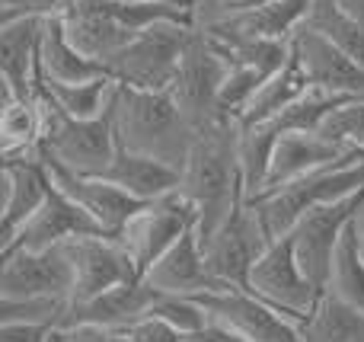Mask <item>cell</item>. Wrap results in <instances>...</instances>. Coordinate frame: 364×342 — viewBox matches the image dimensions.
<instances>
[{
  "label": "cell",
  "instance_id": "cell-33",
  "mask_svg": "<svg viewBox=\"0 0 364 342\" xmlns=\"http://www.w3.org/2000/svg\"><path fill=\"white\" fill-rule=\"evenodd\" d=\"M342 100H348V96L329 93V90H320V87H307L294 102H288V106L269 122L278 132H316L320 122L326 119Z\"/></svg>",
  "mask_w": 364,
  "mask_h": 342
},
{
  "label": "cell",
  "instance_id": "cell-9",
  "mask_svg": "<svg viewBox=\"0 0 364 342\" xmlns=\"http://www.w3.org/2000/svg\"><path fill=\"white\" fill-rule=\"evenodd\" d=\"M198 240L211 279L220 282V285L246 288L252 266L262 256V250L272 243V237L265 230L262 218L256 215V208L250 202H243L218 230H211L208 237H198Z\"/></svg>",
  "mask_w": 364,
  "mask_h": 342
},
{
  "label": "cell",
  "instance_id": "cell-30",
  "mask_svg": "<svg viewBox=\"0 0 364 342\" xmlns=\"http://www.w3.org/2000/svg\"><path fill=\"white\" fill-rule=\"evenodd\" d=\"M36 87H42L58 106L74 119H96L112 106V96L119 80L115 77H96V80L83 83H58V80H36Z\"/></svg>",
  "mask_w": 364,
  "mask_h": 342
},
{
  "label": "cell",
  "instance_id": "cell-22",
  "mask_svg": "<svg viewBox=\"0 0 364 342\" xmlns=\"http://www.w3.org/2000/svg\"><path fill=\"white\" fill-rule=\"evenodd\" d=\"M45 16H19L0 23V83L4 96H32L38 70V36Z\"/></svg>",
  "mask_w": 364,
  "mask_h": 342
},
{
  "label": "cell",
  "instance_id": "cell-28",
  "mask_svg": "<svg viewBox=\"0 0 364 342\" xmlns=\"http://www.w3.org/2000/svg\"><path fill=\"white\" fill-rule=\"evenodd\" d=\"M307 74H304L301 61L294 58V51L288 55V61H284L282 70H275L272 77H265L262 87L256 90V96L250 100V106H246L243 119H240V125H252V122H269L275 119L278 112H282L288 102H294L297 96L307 90Z\"/></svg>",
  "mask_w": 364,
  "mask_h": 342
},
{
  "label": "cell",
  "instance_id": "cell-26",
  "mask_svg": "<svg viewBox=\"0 0 364 342\" xmlns=\"http://www.w3.org/2000/svg\"><path fill=\"white\" fill-rule=\"evenodd\" d=\"M297 330L301 342H364V311L323 292Z\"/></svg>",
  "mask_w": 364,
  "mask_h": 342
},
{
  "label": "cell",
  "instance_id": "cell-7",
  "mask_svg": "<svg viewBox=\"0 0 364 342\" xmlns=\"http://www.w3.org/2000/svg\"><path fill=\"white\" fill-rule=\"evenodd\" d=\"M246 288H250L252 294H259L262 301H269V304L275 307V311H282L288 320H294L297 326L304 324V317L314 311L323 294L320 288L304 275L291 234L275 237V240L262 250V256L256 260V266H252V272H250Z\"/></svg>",
  "mask_w": 364,
  "mask_h": 342
},
{
  "label": "cell",
  "instance_id": "cell-24",
  "mask_svg": "<svg viewBox=\"0 0 364 342\" xmlns=\"http://www.w3.org/2000/svg\"><path fill=\"white\" fill-rule=\"evenodd\" d=\"M109 183H115L119 189H125L132 198L138 202H154V198H164L170 192L179 189L182 183V170L164 164L157 157H147V154H134L119 147L109 164V170L102 173Z\"/></svg>",
  "mask_w": 364,
  "mask_h": 342
},
{
  "label": "cell",
  "instance_id": "cell-1",
  "mask_svg": "<svg viewBox=\"0 0 364 342\" xmlns=\"http://www.w3.org/2000/svg\"><path fill=\"white\" fill-rule=\"evenodd\" d=\"M240 122L211 119L198 128L188 160L182 166L179 189L195 205V230L208 237L246 202L240 173Z\"/></svg>",
  "mask_w": 364,
  "mask_h": 342
},
{
  "label": "cell",
  "instance_id": "cell-18",
  "mask_svg": "<svg viewBox=\"0 0 364 342\" xmlns=\"http://www.w3.org/2000/svg\"><path fill=\"white\" fill-rule=\"evenodd\" d=\"M352 157H361V154L342 151V147H336L333 141H326L316 132H282L275 141V154H272V170H269L265 192L282 189V186L294 183V179L307 176V173H316L323 166H336Z\"/></svg>",
  "mask_w": 364,
  "mask_h": 342
},
{
  "label": "cell",
  "instance_id": "cell-10",
  "mask_svg": "<svg viewBox=\"0 0 364 342\" xmlns=\"http://www.w3.org/2000/svg\"><path fill=\"white\" fill-rule=\"evenodd\" d=\"M361 202H364V189L336 198V202L316 205V208L304 211L294 228L288 230L291 240H294V253H297V262H301L304 275H307L320 292L326 288L336 247H339L346 228L352 224V218L358 215Z\"/></svg>",
  "mask_w": 364,
  "mask_h": 342
},
{
  "label": "cell",
  "instance_id": "cell-23",
  "mask_svg": "<svg viewBox=\"0 0 364 342\" xmlns=\"http://www.w3.org/2000/svg\"><path fill=\"white\" fill-rule=\"evenodd\" d=\"M106 64L87 58L74 42L68 38L61 23V13L45 16L42 36H38V70L36 80H58V83H83L106 77Z\"/></svg>",
  "mask_w": 364,
  "mask_h": 342
},
{
  "label": "cell",
  "instance_id": "cell-29",
  "mask_svg": "<svg viewBox=\"0 0 364 342\" xmlns=\"http://www.w3.org/2000/svg\"><path fill=\"white\" fill-rule=\"evenodd\" d=\"M278 134H282V132H278L272 122H252V125H240L237 154H240V173H243L246 198H256V196H262V192H265L269 170H272V154H275Z\"/></svg>",
  "mask_w": 364,
  "mask_h": 342
},
{
  "label": "cell",
  "instance_id": "cell-39",
  "mask_svg": "<svg viewBox=\"0 0 364 342\" xmlns=\"http://www.w3.org/2000/svg\"><path fill=\"white\" fill-rule=\"evenodd\" d=\"M51 342H132L122 330L100 324H74V326H55Z\"/></svg>",
  "mask_w": 364,
  "mask_h": 342
},
{
  "label": "cell",
  "instance_id": "cell-8",
  "mask_svg": "<svg viewBox=\"0 0 364 342\" xmlns=\"http://www.w3.org/2000/svg\"><path fill=\"white\" fill-rule=\"evenodd\" d=\"M195 228V205L186 198V192L176 189L164 198L144 202L115 234V240L125 247V253L134 260L141 279L144 272L179 240L186 230Z\"/></svg>",
  "mask_w": 364,
  "mask_h": 342
},
{
  "label": "cell",
  "instance_id": "cell-38",
  "mask_svg": "<svg viewBox=\"0 0 364 342\" xmlns=\"http://www.w3.org/2000/svg\"><path fill=\"white\" fill-rule=\"evenodd\" d=\"M122 333L132 342H182V336H186V333H179L176 326H170L166 320L154 317V314L132 320L128 326H122Z\"/></svg>",
  "mask_w": 364,
  "mask_h": 342
},
{
  "label": "cell",
  "instance_id": "cell-2",
  "mask_svg": "<svg viewBox=\"0 0 364 342\" xmlns=\"http://www.w3.org/2000/svg\"><path fill=\"white\" fill-rule=\"evenodd\" d=\"M112 125L119 147L147 154L182 170L198 128L186 119L170 90H138L119 83L112 96Z\"/></svg>",
  "mask_w": 364,
  "mask_h": 342
},
{
  "label": "cell",
  "instance_id": "cell-5",
  "mask_svg": "<svg viewBox=\"0 0 364 342\" xmlns=\"http://www.w3.org/2000/svg\"><path fill=\"white\" fill-rule=\"evenodd\" d=\"M192 29V23H179V19H164L141 29L132 42L106 58L109 77L138 90H170Z\"/></svg>",
  "mask_w": 364,
  "mask_h": 342
},
{
  "label": "cell",
  "instance_id": "cell-41",
  "mask_svg": "<svg viewBox=\"0 0 364 342\" xmlns=\"http://www.w3.org/2000/svg\"><path fill=\"white\" fill-rule=\"evenodd\" d=\"M51 333L45 324H0V342H51Z\"/></svg>",
  "mask_w": 364,
  "mask_h": 342
},
{
  "label": "cell",
  "instance_id": "cell-35",
  "mask_svg": "<svg viewBox=\"0 0 364 342\" xmlns=\"http://www.w3.org/2000/svg\"><path fill=\"white\" fill-rule=\"evenodd\" d=\"M70 298L45 294V298H0V324H45L58 326Z\"/></svg>",
  "mask_w": 364,
  "mask_h": 342
},
{
  "label": "cell",
  "instance_id": "cell-40",
  "mask_svg": "<svg viewBox=\"0 0 364 342\" xmlns=\"http://www.w3.org/2000/svg\"><path fill=\"white\" fill-rule=\"evenodd\" d=\"M70 0H0V23L19 16H55Z\"/></svg>",
  "mask_w": 364,
  "mask_h": 342
},
{
  "label": "cell",
  "instance_id": "cell-14",
  "mask_svg": "<svg viewBox=\"0 0 364 342\" xmlns=\"http://www.w3.org/2000/svg\"><path fill=\"white\" fill-rule=\"evenodd\" d=\"M38 157H42L51 183H55L70 202L80 205V208L87 211L106 234H119L122 224L144 205V202H138V198L128 196L125 189H119L115 183H109L106 176L74 173V170H68L64 164H58L55 157H48V154H42V151H38Z\"/></svg>",
  "mask_w": 364,
  "mask_h": 342
},
{
  "label": "cell",
  "instance_id": "cell-15",
  "mask_svg": "<svg viewBox=\"0 0 364 342\" xmlns=\"http://www.w3.org/2000/svg\"><path fill=\"white\" fill-rule=\"evenodd\" d=\"M80 234H106V230L51 183L45 205L32 218H26L6 240H0V253H10V250H51Z\"/></svg>",
  "mask_w": 364,
  "mask_h": 342
},
{
  "label": "cell",
  "instance_id": "cell-42",
  "mask_svg": "<svg viewBox=\"0 0 364 342\" xmlns=\"http://www.w3.org/2000/svg\"><path fill=\"white\" fill-rule=\"evenodd\" d=\"M342 6H346V13L355 19V23L364 29V0H339Z\"/></svg>",
  "mask_w": 364,
  "mask_h": 342
},
{
  "label": "cell",
  "instance_id": "cell-34",
  "mask_svg": "<svg viewBox=\"0 0 364 342\" xmlns=\"http://www.w3.org/2000/svg\"><path fill=\"white\" fill-rule=\"evenodd\" d=\"M316 134L333 141L336 147L348 154H361L364 157V96H348L342 100L326 119L320 122Z\"/></svg>",
  "mask_w": 364,
  "mask_h": 342
},
{
  "label": "cell",
  "instance_id": "cell-32",
  "mask_svg": "<svg viewBox=\"0 0 364 342\" xmlns=\"http://www.w3.org/2000/svg\"><path fill=\"white\" fill-rule=\"evenodd\" d=\"M304 26H310V29H316L320 36H326L329 42L339 45L348 58H355L364 68V29L348 16L339 0H314Z\"/></svg>",
  "mask_w": 364,
  "mask_h": 342
},
{
  "label": "cell",
  "instance_id": "cell-21",
  "mask_svg": "<svg viewBox=\"0 0 364 342\" xmlns=\"http://www.w3.org/2000/svg\"><path fill=\"white\" fill-rule=\"evenodd\" d=\"M157 294H160L157 288H151L144 279L125 282V285H115V288H109V292L96 294V298L70 301L58 326L100 324V326L122 330V326H128L132 320L144 317V314L151 311V304L157 301Z\"/></svg>",
  "mask_w": 364,
  "mask_h": 342
},
{
  "label": "cell",
  "instance_id": "cell-4",
  "mask_svg": "<svg viewBox=\"0 0 364 342\" xmlns=\"http://www.w3.org/2000/svg\"><path fill=\"white\" fill-rule=\"evenodd\" d=\"M358 189H364V157H352L336 166H323L316 173H307V176L294 179V183L282 186V189L265 192L259 198H246V202L256 208L269 237L275 240V237H284L294 228L304 211L336 202L342 196H352Z\"/></svg>",
  "mask_w": 364,
  "mask_h": 342
},
{
  "label": "cell",
  "instance_id": "cell-13",
  "mask_svg": "<svg viewBox=\"0 0 364 342\" xmlns=\"http://www.w3.org/2000/svg\"><path fill=\"white\" fill-rule=\"evenodd\" d=\"M74 272L64 247L0 253V298H70Z\"/></svg>",
  "mask_w": 364,
  "mask_h": 342
},
{
  "label": "cell",
  "instance_id": "cell-43",
  "mask_svg": "<svg viewBox=\"0 0 364 342\" xmlns=\"http://www.w3.org/2000/svg\"><path fill=\"white\" fill-rule=\"evenodd\" d=\"M355 234H358V247H361V256H364V202L355 215Z\"/></svg>",
  "mask_w": 364,
  "mask_h": 342
},
{
  "label": "cell",
  "instance_id": "cell-17",
  "mask_svg": "<svg viewBox=\"0 0 364 342\" xmlns=\"http://www.w3.org/2000/svg\"><path fill=\"white\" fill-rule=\"evenodd\" d=\"M61 23L70 42L100 64H106V58L138 36L112 10V0H70L61 10Z\"/></svg>",
  "mask_w": 364,
  "mask_h": 342
},
{
  "label": "cell",
  "instance_id": "cell-25",
  "mask_svg": "<svg viewBox=\"0 0 364 342\" xmlns=\"http://www.w3.org/2000/svg\"><path fill=\"white\" fill-rule=\"evenodd\" d=\"M314 0H252L250 6L230 13V16L218 19V29L243 32V36H262V38H278V42H291L301 23L307 19V10Z\"/></svg>",
  "mask_w": 364,
  "mask_h": 342
},
{
  "label": "cell",
  "instance_id": "cell-16",
  "mask_svg": "<svg viewBox=\"0 0 364 342\" xmlns=\"http://www.w3.org/2000/svg\"><path fill=\"white\" fill-rule=\"evenodd\" d=\"M291 51L301 61L310 87L339 96H364V68L316 29L301 23V29L291 36Z\"/></svg>",
  "mask_w": 364,
  "mask_h": 342
},
{
  "label": "cell",
  "instance_id": "cell-31",
  "mask_svg": "<svg viewBox=\"0 0 364 342\" xmlns=\"http://www.w3.org/2000/svg\"><path fill=\"white\" fill-rule=\"evenodd\" d=\"M323 292L364 311V256L358 247V234H355V218L333 253V266H329V279Z\"/></svg>",
  "mask_w": 364,
  "mask_h": 342
},
{
  "label": "cell",
  "instance_id": "cell-19",
  "mask_svg": "<svg viewBox=\"0 0 364 342\" xmlns=\"http://www.w3.org/2000/svg\"><path fill=\"white\" fill-rule=\"evenodd\" d=\"M144 282L151 288H157L160 294H186V298L214 292V288H224L208 272L205 256H201V240H198V230L195 228L186 230V234L147 269Z\"/></svg>",
  "mask_w": 364,
  "mask_h": 342
},
{
  "label": "cell",
  "instance_id": "cell-3",
  "mask_svg": "<svg viewBox=\"0 0 364 342\" xmlns=\"http://www.w3.org/2000/svg\"><path fill=\"white\" fill-rule=\"evenodd\" d=\"M42 109V147L38 151L55 157L74 173H90L102 176L112 164L119 141H115L112 125V106L96 119H74L68 115L42 87L32 90Z\"/></svg>",
  "mask_w": 364,
  "mask_h": 342
},
{
  "label": "cell",
  "instance_id": "cell-37",
  "mask_svg": "<svg viewBox=\"0 0 364 342\" xmlns=\"http://www.w3.org/2000/svg\"><path fill=\"white\" fill-rule=\"evenodd\" d=\"M147 314L166 320V324L176 326L179 333H198L201 326L208 324L205 307L195 298H186V294H157V301L151 304Z\"/></svg>",
  "mask_w": 364,
  "mask_h": 342
},
{
  "label": "cell",
  "instance_id": "cell-27",
  "mask_svg": "<svg viewBox=\"0 0 364 342\" xmlns=\"http://www.w3.org/2000/svg\"><path fill=\"white\" fill-rule=\"evenodd\" d=\"M42 109L32 96H4L0 112V157H38Z\"/></svg>",
  "mask_w": 364,
  "mask_h": 342
},
{
  "label": "cell",
  "instance_id": "cell-44",
  "mask_svg": "<svg viewBox=\"0 0 364 342\" xmlns=\"http://www.w3.org/2000/svg\"><path fill=\"white\" fill-rule=\"evenodd\" d=\"M182 342H211V339H208L205 333L198 330V333H186V336H182Z\"/></svg>",
  "mask_w": 364,
  "mask_h": 342
},
{
  "label": "cell",
  "instance_id": "cell-36",
  "mask_svg": "<svg viewBox=\"0 0 364 342\" xmlns=\"http://www.w3.org/2000/svg\"><path fill=\"white\" fill-rule=\"evenodd\" d=\"M265 77L252 68H243V64H233L230 74H227L224 87H220L218 96V112L214 119H227V122H240L250 106V100L256 96V90L262 87Z\"/></svg>",
  "mask_w": 364,
  "mask_h": 342
},
{
  "label": "cell",
  "instance_id": "cell-11",
  "mask_svg": "<svg viewBox=\"0 0 364 342\" xmlns=\"http://www.w3.org/2000/svg\"><path fill=\"white\" fill-rule=\"evenodd\" d=\"M201 307H205L208 320L233 330L246 342H301V330L294 320H288L282 311L252 294L250 288L224 285L214 292L195 294Z\"/></svg>",
  "mask_w": 364,
  "mask_h": 342
},
{
  "label": "cell",
  "instance_id": "cell-12",
  "mask_svg": "<svg viewBox=\"0 0 364 342\" xmlns=\"http://www.w3.org/2000/svg\"><path fill=\"white\" fill-rule=\"evenodd\" d=\"M68 253L74 285H70V301H87L96 294L109 292L115 285L141 279L134 260L125 253L115 234H80L61 243Z\"/></svg>",
  "mask_w": 364,
  "mask_h": 342
},
{
  "label": "cell",
  "instance_id": "cell-6",
  "mask_svg": "<svg viewBox=\"0 0 364 342\" xmlns=\"http://www.w3.org/2000/svg\"><path fill=\"white\" fill-rule=\"evenodd\" d=\"M230 68H233L230 51L214 36H208L205 29L195 26L192 36H188L186 51H182L179 70L170 83L173 100L179 102V109L186 112V119L195 128L208 125L214 119L220 87H224Z\"/></svg>",
  "mask_w": 364,
  "mask_h": 342
},
{
  "label": "cell",
  "instance_id": "cell-20",
  "mask_svg": "<svg viewBox=\"0 0 364 342\" xmlns=\"http://www.w3.org/2000/svg\"><path fill=\"white\" fill-rule=\"evenodd\" d=\"M0 183H4L0 240H6L26 218H32L45 205V198L51 192V179H48L42 157H4V164H0Z\"/></svg>",
  "mask_w": 364,
  "mask_h": 342
}]
</instances>
